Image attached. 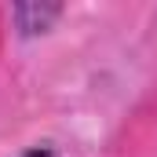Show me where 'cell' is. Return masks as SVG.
Wrapping results in <instances>:
<instances>
[{
	"label": "cell",
	"instance_id": "obj_1",
	"mask_svg": "<svg viewBox=\"0 0 157 157\" xmlns=\"http://www.w3.org/2000/svg\"><path fill=\"white\" fill-rule=\"evenodd\" d=\"M62 15H66V7H59V4H18V7H11V22H15L18 37L48 33Z\"/></svg>",
	"mask_w": 157,
	"mask_h": 157
},
{
	"label": "cell",
	"instance_id": "obj_2",
	"mask_svg": "<svg viewBox=\"0 0 157 157\" xmlns=\"http://www.w3.org/2000/svg\"><path fill=\"white\" fill-rule=\"evenodd\" d=\"M18 157H62L55 146H29V150H22Z\"/></svg>",
	"mask_w": 157,
	"mask_h": 157
}]
</instances>
